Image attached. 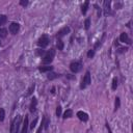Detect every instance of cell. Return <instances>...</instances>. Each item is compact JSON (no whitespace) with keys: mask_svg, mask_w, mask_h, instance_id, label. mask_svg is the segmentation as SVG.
<instances>
[{"mask_svg":"<svg viewBox=\"0 0 133 133\" xmlns=\"http://www.w3.org/2000/svg\"><path fill=\"white\" fill-rule=\"evenodd\" d=\"M21 122H22V116L21 115H18L17 117L14 118V121L11 122V125H10V133H18Z\"/></svg>","mask_w":133,"mask_h":133,"instance_id":"obj_1","label":"cell"},{"mask_svg":"<svg viewBox=\"0 0 133 133\" xmlns=\"http://www.w3.org/2000/svg\"><path fill=\"white\" fill-rule=\"evenodd\" d=\"M54 55H55V51H54L53 49H50V50H49V51H48V52L45 54L44 59H43V63H45V64L50 63V62L53 60Z\"/></svg>","mask_w":133,"mask_h":133,"instance_id":"obj_2","label":"cell"},{"mask_svg":"<svg viewBox=\"0 0 133 133\" xmlns=\"http://www.w3.org/2000/svg\"><path fill=\"white\" fill-rule=\"evenodd\" d=\"M37 44H38V46L42 47V48L48 46V44H49V38H48V36H47V35H43L42 37H39Z\"/></svg>","mask_w":133,"mask_h":133,"instance_id":"obj_3","label":"cell"},{"mask_svg":"<svg viewBox=\"0 0 133 133\" xmlns=\"http://www.w3.org/2000/svg\"><path fill=\"white\" fill-rule=\"evenodd\" d=\"M90 83V74H89V72H86L85 73V76H84V78H83V80H82V83H81V88H84L86 85H88Z\"/></svg>","mask_w":133,"mask_h":133,"instance_id":"obj_4","label":"cell"},{"mask_svg":"<svg viewBox=\"0 0 133 133\" xmlns=\"http://www.w3.org/2000/svg\"><path fill=\"white\" fill-rule=\"evenodd\" d=\"M70 69H71V71H72L73 73H77V72L80 71L81 64H80L79 62H77V61H73V62H71V64H70Z\"/></svg>","mask_w":133,"mask_h":133,"instance_id":"obj_5","label":"cell"},{"mask_svg":"<svg viewBox=\"0 0 133 133\" xmlns=\"http://www.w3.org/2000/svg\"><path fill=\"white\" fill-rule=\"evenodd\" d=\"M19 29H20V26H19V24L18 23H11L10 25H9V31H10V33L11 34H17V32L19 31Z\"/></svg>","mask_w":133,"mask_h":133,"instance_id":"obj_6","label":"cell"},{"mask_svg":"<svg viewBox=\"0 0 133 133\" xmlns=\"http://www.w3.org/2000/svg\"><path fill=\"white\" fill-rule=\"evenodd\" d=\"M77 116L79 117V119H81V121H83V122H86V121L88 119L87 113H85V112H83V111H78V112H77Z\"/></svg>","mask_w":133,"mask_h":133,"instance_id":"obj_7","label":"cell"},{"mask_svg":"<svg viewBox=\"0 0 133 133\" xmlns=\"http://www.w3.org/2000/svg\"><path fill=\"white\" fill-rule=\"evenodd\" d=\"M70 32V28L69 27H63L62 29H60L58 32H57V37H61L62 35H65L66 33Z\"/></svg>","mask_w":133,"mask_h":133,"instance_id":"obj_8","label":"cell"},{"mask_svg":"<svg viewBox=\"0 0 133 133\" xmlns=\"http://www.w3.org/2000/svg\"><path fill=\"white\" fill-rule=\"evenodd\" d=\"M28 130V116H25V119L23 122V127L21 130V133H27Z\"/></svg>","mask_w":133,"mask_h":133,"instance_id":"obj_9","label":"cell"},{"mask_svg":"<svg viewBox=\"0 0 133 133\" xmlns=\"http://www.w3.org/2000/svg\"><path fill=\"white\" fill-rule=\"evenodd\" d=\"M119 39H121V42H123V43H128V44H130V39H129V37H128V34L125 33V32L121 34Z\"/></svg>","mask_w":133,"mask_h":133,"instance_id":"obj_10","label":"cell"},{"mask_svg":"<svg viewBox=\"0 0 133 133\" xmlns=\"http://www.w3.org/2000/svg\"><path fill=\"white\" fill-rule=\"evenodd\" d=\"M35 106H36V99H32V102H31V105H30V111L31 112H34L35 111Z\"/></svg>","mask_w":133,"mask_h":133,"instance_id":"obj_11","label":"cell"},{"mask_svg":"<svg viewBox=\"0 0 133 133\" xmlns=\"http://www.w3.org/2000/svg\"><path fill=\"white\" fill-rule=\"evenodd\" d=\"M72 114H73V111H72L71 109H69V110H66V111L64 112V114H63V118L71 117V116H72Z\"/></svg>","mask_w":133,"mask_h":133,"instance_id":"obj_12","label":"cell"},{"mask_svg":"<svg viewBox=\"0 0 133 133\" xmlns=\"http://www.w3.org/2000/svg\"><path fill=\"white\" fill-rule=\"evenodd\" d=\"M87 7H88V1H85V2H84V4L82 5V12H83V14H85V12H86Z\"/></svg>","mask_w":133,"mask_h":133,"instance_id":"obj_13","label":"cell"},{"mask_svg":"<svg viewBox=\"0 0 133 133\" xmlns=\"http://www.w3.org/2000/svg\"><path fill=\"white\" fill-rule=\"evenodd\" d=\"M51 70H52V66H41L39 68L41 72H48V71H51Z\"/></svg>","mask_w":133,"mask_h":133,"instance_id":"obj_14","label":"cell"},{"mask_svg":"<svg viewBox=\"0 0 133 133\" xmlns=\"http://www.w3.org/2000/svg\"><path fill=\"white\" fill-rule=\"evenodd\" d=\"M57 48H58L59 50H62V49H63V43H62L61 39H58V41H57Z\"/></svg>","mask_w":133,"mask_h":133,"instance_id":"obj_15","label":"cell"},{"mask_svg":"<svg viewBox=\"0 0 133 133\" xmlns=\"http://www.w3.org/2000/svg\"><path fill=\"white\" fill-rule=\"evenodd\" d=\"M4 116H5L4 109H3V108H0V121H1V122L4 119Z\"/></svg>","mask_w":133,"mask_h":133,"instance_id":"obj_16","label":"cell"},{"mask_svg":"<svg viewBox=\"0 0 133 133\" xmlns=\"http://www.w3.org/2000/svg\"><path fill=\"white\" fill-rule=\"evenodd\" d=\"M6 22V17L4 15H0V25L4 24Z\"/></svg>","mask_w":133,"mask_h":133,"instance_id":"obj_17","label":"cell"},{"mask_svg":"<svg viewBox=\"0 0 133 133\" xmlns=\"http://www.w3.org/2000/svg\"><path fill=\"white\" fill-rule=\"evenodd\" d=\"M116 87H117V80H116V78H113V80H112V89H116Z\"/></svg>","mask_w":133,"mask_h":133,"instance_id":"obj_18","label":"cell"},{"mask_svg":"<svg viewBox=\"0 0 133 133\" xmlns=\"http://www.w3.org/2000/svg\"><path fill=\"white\" fill-rule=\"evenodd\" d=\"M60 114H61V107L58 106V107L56 108V115H57V116H60Z\"/></svg>","mask_w":133,"mask_h":133,"instance_id":"obj_19","label":"cell"},{"mask_svg":"<svg viewBox=\"0 0 133 133\" xmlns=\"http://www.w3.org/2000/svg\"><path fill=\"white\" fill-rule=\"evenodd\" d=\"M0 35L1 36H5L6 35V29H4V28L0 29Z\"/></svg>","mask_w":133,"mask_h":133,"instance_id":"obj_20","label":"cell"},{"mask_svg":"<svg viewBox=\"0 0 133 133\" xmlns=\"http://www.w3.org/2000/svg\"><path fill=\"white\" fill-rule=\"evenodd\" d=\"M56 77H57V74H54V73L49 74V76H48L49 79H54V78H56Z\"/></svg>","mask_w":133,"mask_h":133,"instance_id":"obj_21","label":"cell"},{"mask_svg":"<svg viewBox=\"0 0 133 133\" xmlns=\"http://www.w3.org/2000/svg\"><path fill=\"white\" fill-rule=\"evenodd\" d=\"M33 89H34V85H31V86H30V88H29V89H28V91H27V95H31Z\"/></svg>","mask_w":133,"mask_h":133,"instance_id":"obj_22","label":"cell"},{"mask_svg":"<svg viewBox=\"0 0 133 133\" xmlns=\"http://www.w3.org/2000/svg\"><path fill=\"white\" fill-rule=\"evenodd\" d=\"M118 107H119V99L116 98L115 99V109H117Z\"/></svg>","mask_w":133,"mask_h":133,"instance_id":"obj_23","label":"cell"},{"mask_svg":"<svg viewBox=\"0 0 133 133\" xmlns=\"http://www.w3.org/2000/svg\"><path fill=\"white\" fill-rule=\"evenodd\" d=\"M36 122H37V119H36V118H35V119L32 122V124L30 125V128H31V129H33V128L35 127V124H36Z\"/></svg>","mask_w":133,"mask_h":133,"instance_id":"obj_24","label":"cell"},{"mask_svg":"<svg viewBox=\"0 0 133 133\" xmlns=\"http://www.w3.org/2000/svg\"><path fill=\"white\" fill-rule=\"evenodd\" d=\"M85 28H86V29L89 28V20H88V19L85 21Z\"/></svg>","mask_w":133,"mask_h":133,"instance_id":"obj_25","label":"cell"},{"mask_svg":"<svg viewBox=\"0 0 133 133\" xmlns=\"http://www.w3.org/2000/svg\"><path fill=\"white\" fill-rule=\"evenodd\" d=\"M87 55H88V57H92V56H94V51H92V50H90V51H88V53H87Z\"/></svg>","mask_w":133,"mask_h":133,"instance_id":"obj_26","label":"cell"},{"mask_svg":"<svg viewBox=\"0 0 133 133\" xmlns=\"http://www.w3.org/2000/svg\"><path fill=\"white\" fill-rule=\"evenodd\" d=\"M20 3H21V5L25 6V5H27V4H28V1H24V0H22V1L20 2Z\"/></svg>","mask_w":133,"mask_h":133,"instance_id":"obj_27","label":"cell"},{"mask_svg":"<svg viewBox=\"0 0 133 133\" xmlns=\"http://www.w3.org/2000/svg\"><path fill=\"white\" fill-rule=\"evenodd\" d=\"M43 125H44V124H42V125L39 126V128H38V130H37V132H36V133H41V131L43 130V127H44Z\"/></svg>","mask_w":133,"mask_h":133,"instance_id":"obj_28","label":"cell"}]
</instances>
